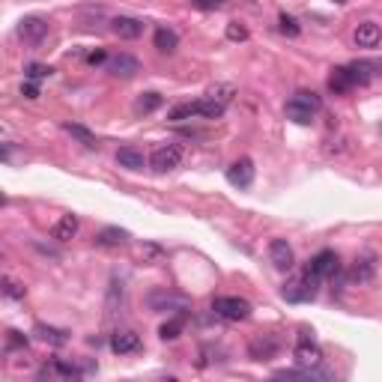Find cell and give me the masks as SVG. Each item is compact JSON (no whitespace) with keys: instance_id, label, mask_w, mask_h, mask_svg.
Returning <instances> with one entry per match:
<instances>
[{"instance_id":"cell-1","label":"cell","mask_w":382,"mask_h":382,"mask_svg":"<svg viewBox=\"0 0 382 382\" xmlns=\"http://www.w3.org/2000/svg\"><path fill=\"white\" fill-rule=\"evenodd\" d=\"M213 310H215V317L227 319V323H242V319L251 317V301L239 296H218L213 301Z\"/></svg>"},{"instance_id":"cell-2","label":"cell","mask_w":382,"mask_h":382,"mask_svg":"<svg viewBox=\"0 0 382 382\" xmlns=\"http://www.w3.org/2000/svg\"><path fill=\"white\" fill-rule=\"evenodd\" d=\"M185 158V149L183 144H162L153 149V156H149V167L156 170V174H167V170H176L183 165Z\"/></svg>"},{"instance_id":"cell-3","label":"cell","mask_w":382,"mask_h":382,"mask_svg":"<svg viewBox=\"0 0 382 382\" xmlns=\"http://www.w3.org/2000/svg\"><path fill=\"white\" fill-rule=\"evenodd\" d=\"M149 308L153 310H176V314H188V308H191V301L185 296H179V293H167V290H156V293H149Z\"/></svg>"},{"instance_id":"cell-4","label":"cell","mask_w":382,"mask_h":382,"mask_svg":"<svg viewBox=\"0 0 382 382\" xmlns=\"http://www.w3.org/2000/svg\"><path fill=\"white\" fill-rule=\"evenodd\" d=\"M305 269H310L317 278H335L338 272H340V257L335 254V251H319V254L314 257V260H308V266Z\"/></svg>"},{"instance_id":"cell-5","label":"cell","mask_w":382,"mask_h":382,"mask_svg":"<svg viewBox=\"0 0 382 382\" xmlns=\"http://www.w3.org/2000/svg\"><path fill=\"white\" fill-rule=\"evenodd\" d=\"M269 260H272V266L278 272H290V269L296 266V254L287 239H272V242H269Z\"/></svg>"},{"instance_id":"cell-6","label":"cell","mask_w":382,"mask_h":382,"mask_svg":"<svg viewBox=\"0 0 382 382\" xmlns=\"http://www.w3.org/2000/svg\"><path fill=\"white\" fill-rule=\"evenodd\" d=\"M18 36L30 45H39L48 36V22L45 18H39V15H27V18L18 22Z\"/></svg>"},{"instance_id":"cell-7","label":"cell","mask_w":382,"mask_h":382,"mask_svg":"<svg viewBox=\"0 0 382 382\" xmlns=\"http://www.w3.org/2000/svg\"><path fill=\"white\" fill-rule=\"evenodd\" d=\"M227 183L233 188H251L254 185V162L251 158H239L227 167Z\"/></svg>"},{"instance_id":"cell-8","label":"cell","mask_w":382,"mask_h":382,"mask_svg":"<svg viewBox=\"0 0 382 382\" xmlns=\"http://www.w3.org/2000/svg\"><path fill=\"white\" fill-rule=\"evenodd\" d=\"M293 358L299 367H323V353L314 340H299L293 349Z\"/></svg>"},{"instance_id":"cell-9","label":"cell","mask_w":382,"mask_h":382,"mask_svg":"<svg viewBox=\"0 0 382 382\" xmlns=\"http://www.w3.org/2000/svg\"><path fill=\"white\" fill-rule=\"evenodd\" d=\"M108 72L114 78H132V75L140 72V63L132 54H117V57L108 60Z\"/></svg>"},{"instance_id":"cell-10","label":"cell","mask_w":382,"mask_h":382,"mask_svg":"<svg viewBox=\"0 0 382 382\" xmlns=\"http://www.w3.org/2000/svg\"><path fill=\"white\" fill-rule=\"evenodd\" d=\"M353 39H356L358 48H376V45L382 42V30H379L376 22H361V24L356 27Z\"/></svg>"},{"instance_id":"cell-11","label":"cell","mask_w":382,"mask_h":382,"mask_svg":"<svg viewBox=\"0 0 382 382\" xmlns=\"http://www.w3.org/2000/svg\"><path fill=\"white\" fill-rule=\"evenodd\" d=\"M110 349H114L117 356L138 353V349H140V338L135 335V331H114V335H110Z\"/></svg>"},{"instance_id":"cell-12","label":"cell","mask_w":382,"mask_h":382,"mask_svg":"<svg viewBox=\"0 0 382 382\" xmlns=\"http://www.w3.org/2000/svg\"><path fill=\"white\" fill-rule=\"evenodd\" d=\"M329 90H331L335 96H344V93H349V90H356V81H353V75H349V66L331 69V75H329Z\"/></svg>"},{"instance_id":"cell-13","label":"cell","mask_w":382,"mask_h":382,"mask_svg":"<svg viewBox=\"0 0 382 382\" xmlns=\"http://www.w3.org/2000/svg\"><path fill=\"white\" fill-rule=\"evenodd\" d=\"M110 27H114V33L119 39H138L140 33H144V22H138V18H128V15H119L110 22Z\"/></svg>"},{"instance_id":"cell-14","label":"cell","mask_w":382,"mask_h":382,"mask_svg":"<svg viewBox=\"0 0 382 382\" xmlns=\"http://www.w3.org/2000/svg\"><path fill=\"white\" fill-rule=\"evenodd\" d=\"M347 281H349V284H367V281H374V260H370V257H358L356 263L349 266Z\"/></svg>"},{"instance_id":"cell-15","label":"cell","mask_w":382,"mask_h":382,"mask_svg":"<svg viewBox=\"0 0 382 382\" xmlns=\"http://www.w3.org/2000/svg\"><path fill=\"white\" fill-rule=\"evenodd\" d=\"M128 242V230H119V227H105L96 233V245L99 248H119Z\"/></svg>"},{"instance_id":"cell-16","label":"cell","mask_w":382,"mask_h":382,"mask_svg":"<svg viewBox=\"0 0 382 382\" xmlns=\"http://www.w3.org/2000/svg\"><path fill=\"white\" fill-rule=\"evenodd\" d=\"M117 165L126 167V170H144L147 158H144V153H140V149H135V147H119V149H117Z\"/></svg>"},{"instance_id":"cell-17","label":"cell","mask_w":382,"mask_h":382,"mask_svg":"<svg viewBox=\"0 0 382 382\" xmlns=\"http://www.w3.org/2000/svg\"><path fill=\"white\" fill-rule=\"evenodd\" d=\"M275 353H278V340L275 338H257V340H251V347H248V356L254 361H266V358H272Z\"/></svg>"},{"instance_id":"cell-18","label":"cell","mask_w":382,"mask_h":382,"mask_svg":"<svg viewBox=\"0 0 382 382\" xmlns=\"http://www.w3.org/2000/svg\"><path fill=\"white\" fill-rule=\"evenodd\" d=\"M33 335H36L39 340H45V344H51V347H63V344H69V331L54 329V326H45V323H39V326L33 329Z\"/></svg>"},{"instance_id":"cell-19","label":"cell","mask_w":382,"mask_h":382,"mask_svg":"<svg viewBox=\"0 0 382 382\" xmlns=\"http://www.w3.org/2000/svg\"><path fill=\"white\" fill-rule=\"evenodd\" d=\"M75 233H78V215H72V213L63 215V218H60L57 224L51 227V236L57 239V242H69V239H72Z\"/></svg>"},{"instance_id":"cell-20","label":"cell","mask_w":382,"mask_h":382,"mask_svg":"<svg viewBox=\"0 0 382 382\" xmlns=\"http://www.w3.org/2000/svg\"><path fill=\"white\" fill-rule=\"evenodd\" d=\"M153 45H156L162 54H170V51H176V45H179V36H176L170 27H158L156 33H153Z\"/></svg>"},{"instance_id":"cell-21","label":"cell","mask_w":382,"mask_h":382,"mask_svg":"<svg viewBox=\"0 0 382 382\" xmlns=\"http://www.w3.org/2000/svg\"><path fill=\"white\" fill-rule=\"evenodd\" d=\"M284 114H287V119H293L296 126H308L310 119H314L317 110H310V108H305L301 102H296V99H290L287 108H284Z\"/></svg>"},{"instance_id":"cell-22","label":"cell","mask_w":382,"mask_h":382,"mask_svg":"<svg viewBox=\"0 0 382 382\" xmlns=\"http://www.w3.org/2000/svg\"><path fill=\"white\" fill-rule=\"evenodd\" d=\"M162 105H165L162 93H156V90H149V93H140V96H138L135 110H138V114H153V110H158Z\"/></svg>"},{"instance_id":"cell-23","label":"cell","mask_w":382,"mask_h":382,"mask_svg":"<svg viewBox=\"0 0 382 382\" xmlns=\"http://www.w3.org/2000/svg\"><path fill=\"white\" fill-rule=\"evenodd\" d=\"M183 329H185V317L183 314L170 317L167 323H162V329H158V338H162V340H176L179 335H183Z\"/></svg>"},{"instance_id":"cell-24","label":"cell","mask_w":382,"mask_h":382,"mask_svg":"<svg viewBox=\"0 0 382 382\" xmlns=\"http://www.w3.org/2000/svg\"><path fill=\"white\" fill-rule=\"evenodd\" d=\"M66 132H69V135H72V138H78V140H81V144H84V147H90V149H96V147H99V140H96V135H93V132H90V128H87V126H81V123H66Z\"/></svg>"},{"instance_id":"cell-25","label":"cell","mask_w":382,"mask_h":382,"mask_svg":"<svg viewBox=\"0 0 382 382\" xmlns=\"http://www.w3.org/2000/svg\"><path fill=\"white\" fill-rule=\"evenodd\" d=\"M191 117H200L197 102H183V105L167 110V119H174V123H179V119H191Z\"/></svg>"},{"instance_id":"cell-26","label":"cell","mask_w":382,"mask_h":382,"mask_svg":"<svg viewBox=\"0 0 382 382\" xmlns=\"http://www.w3.org/2000/svg\"><path fill=\"white\" fill-rule=\"evenodd\" d=\"M206 96L215 99V102H221V105H230V102H233V96H236V90L230 84H215V87L206 90Z\"/></svg>"},{"instance_id":"cell-27","label":"cell","mask_w":382,"mask_h":382,"mask_svg":"<svg viewBox=\"0 0 382 382\" xmlns=\"http://www.w3.org/2000/svg\"><path fill=\"white\" fill-rule=\"evenodd\" d=\"M54 75V69L51 66H45V63H30L27 69H24V78L27 81H45V78H51Z\"/></svg>"},{"instance_id":"cell-28","label":"cell","mask_w":382,"mask_h":382,"mask_svg":"<svg viewBox=\"0 0 382 382\" xmlns=\"http://www.w3.org/2000/svg\"><path fill=\"white\" fill-rule=\"evenodd\" d=\"M278 30H281L284 36H299V33H301L299 22H296L293 15H287V13H281V15H278Z\"/></svg>"},{"instance_id":"cell-29","label":"cell","mask_w":382,"mask_h":382,"mask_svg":"<svg viewBox=\"0 0 382 382\" xmlns=\"http://www.w3.org/2000/svg\"><path fill=\"white\" fill-rule=\"evenodd\" d=\"M293 99H296V102H301L305 108H310V110H319V108H323V99H319L317 93H310V90H299Z\"/></svg>"},{"instance_id":"cell-30","label":"cell","mask_w":382,"mask_h":382,"mask_svg":"<svg viewBox=\"0 0 382 382\" xmlns=\"http://www.w3.org/2000/svg\"><path fill=\"white\" fill-rule=\"evenodd\" d=\"M3 296H6V299H24L27 290H24V284H18V281L3 278Z\"/></svg>"},{"instance_id":"cell-31","label":"cell","mask_w":382,"mask_h":382,"mask_svg":"<svg viewBox=\"0 0 382 382\" xmlns=\"http://www.w3.org/2000/svg\"><path fill=\"white\" fill-rule=\"evenodd\" d=\"M13 349H27V338L22 335V331L9 329L6 331V353H13Z\"/></svg>"},{"instance_id":"cell-32","label":"cell","mask_w":382,"mask_h":382,"mask_svg":"<svg viewBox=\"0 0 382 382\" xmlns=\"http://www.w3.org/2000/svg\"><path fill=\"white\" fill-rule=\"evenodd\" d=\"M140 257H144V263H156V260L165 257V248L156 245V242H147L144 248H140Z\"/></svg>"},{"instance_id":"cell-33","label":"cell","mask_w":382,"mask_h":382,"mask_svg":"<svg viewBox=\"0 0 382 382\" xmlns=\"http://www.w3.org/2000/svg\"><path fill=\"white\" fill-rule=\"evenodd\" d=\"M224 33H227L230 42H245V39H248V30H245L242 24H239V22H230Z\"/></svg>"},{"instance_id":"cell-34","label":"cell","mask_w":382,"mask_h":382,"mask_svg":"<svg viewBox=\"0 0 382 382\" xmlns=\"http://www.w3.org/2000/svg\"><path fill=\"white\" fill-rule=\"evenodd\" d=\"M191 6H194V9H204V13H213V9L224 6V0H191Z\"/></svg>"},{"instance_id":"cell-35","label":"cell","mask_w":382,"mask_h":382,"mask_svg":"<svg viewBox=\"0 0 382 382\" xmlns=\"http://www.w3.org/2000/svg\"><path fill=\"white\" fill-rule=\"evenodd\" d=\"M22 96H24V99H39V84H36V81H27V78H24Z\"/></svg>"},{"instance_id":"cell-36","label":"cell","mask_w":382,"mask_h":382,"mask_svg":"<svg viewBox=\"0 0 382 382\" xmlns=\"http://www.w3.org/2000/svg\"><path fill=\"white\" fill-rule=\"evenodd\" d=\"M105 60H108V54L102 51V48H96V51H90V54H87V63H90V66H102Z\"/></svg>"}]
</instances>
